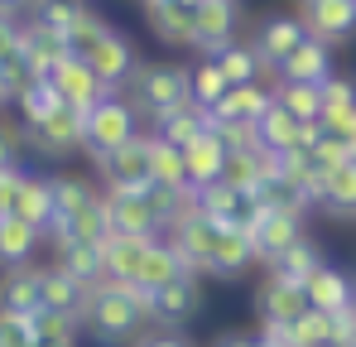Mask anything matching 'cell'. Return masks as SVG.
<instances>
[{
  "instance_id": "obj_1",
  "label": "cell",
  "mask_w": 356,
  "mask_h": 347,
  "mask_svg": "<svg viewBox=\"0 0 356 347\" xmlns=\"http://www.w3.org/2000/svg\"><path fill=\"white\" fill-rule=\"evenodd\" d=\"M145 323H149V294L140 285H125V280H97L92 285L87 314H82V328H92V338L120 347L130 338H140Z\"/></svg>"
},
{
  "instance_id": "obj_2",
  "label": "cell",
  "mask_w": 356,
  "mask_h": 347,
  "mask_svg": "<svg viewBox=\"0 0 356 347\" xmlns=\"http://www.w3.org/2000/svg\"><path fill=\"white\" fill-rule=\"evenodd\" d=\"M130 97H135V111H145L149 121L174 111V107L188 102V68H183V63H169V58L140 63V68L130 72Z\"/></svg>"
},
{
  "instance_id": "obj_3",
  "label": "cell",
  "mask_w": 356,
  "mask_h": 347,
  "mask_svg": "<svg viewBox=\"0 0 356 347\" xmlns=\"http://www.w3.org/2000/svg\"><path fill=\"white\" fill-rule=\"evenodd\" d=\"M140 116L130 102H120L116 92L111 97H102L92 111H82V150L92 155V160H106L111 150L120 145H130L135 135H140V125H135Z\"/></svg>"
},
{
  "instance_id": "obj_4",
  "label": "cell",
  "mask_w": 356,
  "mask_h": 347,
  "mask_svg": "<svg viewBox=\"0 0 356 347\" xmlns=\"http://www.w3.org/2000/svg\"><path fill=\"white\" fill-rule=\"evenodd\" d=\"M245 236H250L255 261L275 265V261H280L294 241H303V217H298V213H275V208H260Z\"/></svg>"
},
{
  "instance_id": "obj_5",
  "label": "cell",
  "mask_w": 356,
  "mask_h": 347,
  "mask_svg": "<svg viewBox=\"0 0 356 347\" xmlns=\"http://www.w3.org/2000/svg\"><path fill=\"white\" fill-rule=\"evenodd\" d=\"M102 198H106L111 236H145V241H154V236L164 231V222L154 217V208H149V198H145V193H130V188H106Z\"/></svg>"
},
{
  "instance_id": "obj_6",
  "label": "cell",
  "mask_w": 356,
  "mask_h": 347,
  "mask_svg": "<svg viewBox=\"0 0 356 347\" xmlns=\"http://www.w3.org/2000/svg\"><path fill=\"white\" fill-rule=\"evenodd\" d=\"M169 246L178 251V261L193 270V275H202L207 270V256H212V236H217V222H207L202 213H197V203L183 213V217H174L169 222Z\"/></svg>"
},
{
  "instance_id": "obj_7",
  "label": "cell",
  "mask_w": 356,
  "mask_h": 347,
  "mask_svg": "<svg viewBox=\"0 0 356 347\" xmlns=\"http://www.w3.org/2000/svg\"><path fill=\"white\" fill-rule=\"evenodd\" d=\"M303 29H308V39H318V44H347L356 34V5L352 0H303Z\"/></svg>"
},
{
  "instance_id": "obj_8",
  "label": "cell",
  "mask_w": 356,
  "mask_h": 347,
  "mask_svg": "<svg viewBox=\"0 0 356 347\" xmlns=\"http://www.w3.org/2000/svg\"><path fill=\"white\" fill-rule=\"evenodd\" d=\"M97 169H102V178H106V188L145 193V188H149V135H135L130 145L111 150L106 160H97Z\"/></svg>"
},
{
  "instance_id": "obj_9",
  "label": "cell",
  "mask_w": 356,
  "mask_h": 347,
  "mask_svg": "<svg viewBox=\"0 0 356 347\" xmlns=\"http://www.w3.org/2000/svg\"><path fill=\"white\" fill-rule=\"evenodd\" d=\"M82 63L92 68V77H97L106 92H116V87H130V72L140 68V63H135V44H130L120 29H111V34H106V39H102V44H97V49H92L87 58H82Z\"/></svg>"
},
{
  "instance_id": "obj_10",
  "label": "cell",
  "mask_w": 356,
  "mask_h": 347,
  "mask_svg": "<svg viewBox=\"0 0 356 347\" xmlns=\"http://www.w3.org/2000/svg\"><path fill=\"white\" fill-rule=\"evenodd\" d=\"M193 203H197V213H202L207 222H217V227H241V231H250L255 213H260V203H255L250 193H236V188H227V183H212V188L193 193Z\"/></svg>"
},
{
  "instance_id": "obj_11",
  "label": "cell",
  "mask_w": 356,
  "mask_h": 347,
  "mask_svg": "<svg viewBox=\"0 0 356 347\" xmlns=\"http://www.w3.org/2000/svg\"><path fill=\"white\" fill-rule=\"evenodd\" d=\"M149 34L169 49H193V29H197V5L193 0H149L145 5Z\"/></svg>"
},
{
  "instance_id": "obj_12",
  "label": "cell",
  "mask_w": 356,
  "mask_h": 347,
  "mask_svg": "<svg viewBox=\"0 0 356 347\" xmlns=\"http://www.w3.org/2000/svg\"><path fill=\"white\" fill-rule=\"evenodd\" d=\"M197 309H202V285H197V275H178V280H169L164 289L149 294V318H154L159 328H183Z\"/></svg>"
},
{
  "instance_id": "obj_13",
  "label": "cell",
  "mask_w": 356,
  "mask_h": 347,
  "mask_svg": "<svg viewBox=\"0 0 356 347\" xmlns=\"http://www.w3.org/2000/svg\"><path fill=\"white\" fill-rule=\"evenodd\" d=\"M24 140L39 155H77L82 150V111L58 107L54 116H44L39 125H24Z\"/></svg>"
},
{
  "instance_id": "obj_14",
  "label": "cell",
  "mask_w": 356,
  "mask_h": 347,
  "mask_svg": "<svg viewBox=\"0 0 356 347\" xmlns=\"http://www.w3.org/2000/svg\"><path fill=\"white\" fill-rule=\"evenodd\" d=\"M303 39H308V29H303V20H298V15H265V20L255 24V39H250V49L260 54V63L280 68V63L294 54Z\"/></svg>"
},
{
  "instance_id": "obj_15",
  "label": "cell",
  "mask_w": 356,
  "mask_h": 347,
  "mask_svg": "<svg viewBox=\"0 0 356 347\" xmlns=\"http://www.w3.org/2000/svg\"><path fill=\"white\" fill-rule=\"evenodd\" d=\"M236 24H241V5L236 0H207L197 5V29H193V49L202 58H212L217 49H227L236 39Z\"/></svg>"
},
{
  "instance_id": "obj_16",
  "label": "cell",
  "mask_w": 356,
  "mask_h": 347,
  "mask_svg": "<svg viewBox=\"0 0 356 347\" xmlns=\"http://www.w3.org/2000/svg\"><path fill=\"white\" fill-rule=\"evenodd\" d=\"M49 82H54V92H58V102L72 107V111H92L102 97H111V92L92 77V68H87L82 58H63L58 68L49 72Z\"/></svg>"
},
{
  "instance_id": "obj_17",
  "label": "cell",
  "mask_w": 356,
  "mask_h": 347,
  "mask_svg": "<svg viewBox=\"0 0 356 347\" xmlns=\"http://www.w3.org/2000/svg\"><path fill=\"white\" fill-rule=\"evenodd\" d=\"M298 314H308V294L294 280H280V275H265L255 289V318L260 323H294Z\"/></svg>"
},
{
  "instance_id": "obj_18",
  "label": "cell",
  "mask_w": 356,
  "mask_h": 347,
  "mask_svg": "<svg viewBox=\"0 0 356 347\" xmlns=\"http://www.w3.org/2000/svg\"><path fill=\"white\" fill-rule=\"evenodd\" d=\"M44 309V265H10L0 275V314H34Z\"/></svg>"
},
{
  "instance_id": "obj_19",
  "label": "cell",
  "mask_w": 356,
  "mask_h": 347,
  "mask_svg": "<svg viewBox=\"0 0 356 347\" xmlns=\"http://www.w3.org/2000/svg\"><path fill=\"white\" fill-rule=\"evenodd\" d=\"M222 164H227V145L217 140L212 125H207L193 145H183V169H188V188H193V193L212 188V183L222 178Z\"/></svg>"
},
{
  "instance_id": "obj_20",
  "label": "cell",
  "mask_w": 356,
  "mask_h": 347,
  "mask_svg": "<svg viewBox=\"0 0 356 347\" xmlns=\"http://www.w3.org/2000/svg\"><path fill=\"white\" fill-rule=\"evenodd\" d=\"M10 213L19 222H29L34 231H49L54 227V188L44 174H19V188H15V203Z\"/></svg>"
},
{
  "instance_id": "obj_21",
  "label": "cell",
  "mask_w": 356,
  "mask_h": 347,
  "mask_svg": "<svg viewBox=\"0 0 356 347\" xmlns=\"http://www.w3.org/2000/svg\"><path fill=\"white\" fill-rule=\"evenodd\" d=\"M19 58L34 68V77H49L63 58H72V54H67V44L54 29H44L39 20H29V24H19Z\"/></svg>"
},
{
  "instance_id": "obj_22",
  "label": "cell",
  "mask_w": 356,
  "mask_h": 347,
  "mask_svg": "<svg viewBox=\"0 0 356 347\" xmlns=\"http://www.w3.org/2000/svg\"><path fill=\"white\" fill-rule=\"evenodd\" d=\"M250 261H255L250 236H245L241 227H217V236H212V256H207V275H217V280H236Z\"/></svg>"
},
{
  "instance_id": "obj_23",
  "label": "cell",
  "mask_w": 356,
  "mask_h": 347,
  "mask_svg": "<svg viewBox=\"0 0 356 347\" xmlns=\"http://www.w3.org/2000/svg\"><path fill=\"white\" fill-rule=\"evenodd\" d=\"M275 72H280V82H313V87H323L332 77V49L318 44V39H303Z\"/></svg>"
},
{
  "instance_id": "obj_24",
  "label": "cell",
  "mask_w": 356,
  "mask_h": 347,
  "mask_svg": "<svg viewBox=\"0 0 356 347\" xmlns=\"http://www.w3.org/2000/svg\"><path fill=\"white\" fill-rule=\"evenodd\" d=\"M270 102H275V92H265L260 82H245V87H232L212 111H207V121L212 125H222V121H241V125H255L260 116L270 111Z\"/></svg>"
},
{
  "instance_id": "obj_25",
  "label": "cell",
  "mask_w": 356,
  "mask_h": 347,
  "mask_svg": "<svg viewBox=\"0 0 356 347\" xmlns=\"http://www.w3.org/2000/svg\"><path fill=\"white\" fill-rule=\"evenodd\" d=\"M87 299H92V285H82V280H77V275H67L63 265H44V309L72 314V318L82 323Z\"/></svg>"
},
{
  "instance_id": "obj_26",
  "label": "cell",
  "mask_w": 356,
  "mask_h": 347,
  "mask_svg": "<svg viewBox=\"0 0 356 347\" xmlns=\"http://www.w3.org/2000/svg\"><path fill=\"white\" fill-rule=\"evenodd\" d=\"M303 294H308V309H318V314H337V309L356 304V285L342 270H332V265L313 270V275L303 280Z\"/></svg>"
},
{
  "instance_id": "obj_27",
  "label": "cell",
  "mask_w": 356,
  "mask_h": 347,
  "mask_svg": "<svg viewBox=\"0 0 356 347\" xmlns=\"http://www.w3.org/2000/svg\"><path fill=\"white\" fill-rule=\"evenodd\" d=\"M159 241V236H154ZM145 236H106L102 241V280H125V285H135V270H140V261H145Z\"/></svg>"
},
{
  "instance_id": "obj_28",
  "label": "cell",
  "mask_w": 356,
  "mask_h": 347,
  "mask_svg": "<svg viewBox=\"0 0 356 347\" xmlns=\"http://www.w3.org/2000/svg\"><path fill=\"white\" fill-rule=\"evenodd\" d=\"M63 236H77V241H106L111 236V217H106V198L97 193L87 208H77L67 222H54L44 231V241H63Z\"/></svg>"
},
{
  "instance_id": "obj_29",
  "label": "cell",
  "mask_w": 356,
  "mask_h": 347,
  "mask_svg": "<svg viewBox=\"0 0 356 347\" xmlns=\"http://www.w3.org/2000/svg\"><path fill=\"white\" fill-rule=\"evenodd\" d=\"M178 275H193V270L178 261V251L169 241H149V246H145V261H140V270H135V285L145 289V294H154V289H164L169 280H178Z\"/></svg>"
},
{
  "instance_id": "obj_30",
  "label": "cell",
  "mask_w": 356,
  "mask_h": 347,
  "mask_svg": "<svg viewBox=\"0 0 356 347\" xmlns=\"http://www.w3.org/2000/svg\"><path fill=\"white\" fill-rule=\"evenodd\" d=\"M54 251H58V261L67 275H77L82 285H97L102 280V241H77V236H63L54 241Z\"/></svg>"
},
{
  "instance_id": "obj_31",
  "label": "cell",
  "mask_w": 356,
  "mask_h": 347,
  "mask_svg": "<svg viewBox=\"0 0 356 347\" xmlns=\"http://www.w3.org/2000/svg\"><path fill=\"white\" fill-rule=\"evenodd\" d=\"M212 121H207V111L202 107H193V102H183V107H174V111H164V116H154V135L159 140H169V145H193L202 130H207Z\"/></svg>"
},
{
  "instance_id": "obj_32",
  "label": "cell",
  "mask_w": 356,
  "mask_h": 347,
  "mask_svg": "<svg viewBox=\"0 0 356 347\" xmlns=\"http://www.w3.org/2000/svg\"><path fill=\"white\" fill-rule=\"evenodd\" d=\"M318 208L327 213H356V160L337 164V169H323V183H318Z\"/></svg>"
},
{
  "instance_id": "obj_33",
  "label": "cell",
  "mask_w": 356,
  "mask_h": 347,
  "mask_svg": "<svg viewBox=\"0 0 356 347\" xmlns=\"http://www.w3.org/2000/svg\"><path fill=\"white\" fill-rule=\"evenodd\" d=\"M44 241V231H34L29 222H19L15 213H5L0 217V265L10 270V265H29V256H34V246Z\"/></svg>"
},
{
  "instance_id": "obj_34",
  "label": "cell",
  "mask_w": 356,
  "mask_h": 347,
  "mask_svg": "<svg viewBox=\"0 0 356 347\" xmlns=\"http://www.w3.org/2000/svg\"><path fill=\"white\" fill-rule=\"evenodd\" d=\"M265 174H270L265 169V145H255V150H232L217 183H227V188H236V193H255Z\"/></svg>"
},
{
  "instance_id": "obj_35",
  "label": "cell",
  "mask_w": 356,
  "mask_h": 347,
  "mask_svg": "<svg viewBox=\"0 0 356 347\" xmlns=\"http://www.w3.org/2000/svg\"><path fill=\"white\" fill-rule=\"evenodd\" d=\"M227 92H232V82L222 77L217 58H202V63H193V68H188V102H193V107L212 111V107H217Z\"/></svg>"
},
{
  "instance_id": "obj_36",
  "label": "cell",
  "mask_w": 356,
  "mask_h": 347,
  "mask_svg": "<svg viewBox=\"0 0 356 347\" xmlns=\"http://www.w3.org/2000/svg\"><path fill=\"white\" fill-rule=\"evenodd\" d=\"M149 183H164V188H188V169H183V150L149 135ZM193 193V188H188Z\"/></svg>"
},
{
  "instance_id": "obj_37",
  "label": "cell",
  "mask_w": 356,
  "mask_h": 347,
  "mask_svg": "<svg viewBox=\"0 0 356 347\" xmlns=\"http://www.w3.org/2000/svg\"><path fill=\"white\" fill-rule=\"evenodd\" d=\"M49 188H54V222H67L77 208H87L97 198L92 178H82V174H54Z\"/></svg>"
},
{
  "instance_id": "obj_38",
  "label": "cell",
  "mask_w": 356,
  "mask_h": 347,
  "mask_svg": "<svg viewBox=\"0 0 356 347\" xmlns=\"http://www.w3.org/2000/svg\"><path fill=\"white\" fill-rule=\"evenodd\" d=\"M318 92H323V116H318V125L332 130V125H342V121L356 111V82L352 77H337V72H332Z\"/></svg>"
},
{
  "instance_id": "obj_39",
  "label": "cell",
  "mask_w": 356,
  "mask_h": 347,
  "mask_svg": "<svg viewBox=\"0 0 356 347\" xmlns=\"http://www.w3.org/2000/svg\"><path fill=\"white\" fill-rule=\"evenodd\" d=\"M313 270H323V251H318L308 236H303V241H294V246H289V251H284V256L270 265V275H280V280H294V285H303Z\"/></svg>"
},
{
  "instance_id": "obj_40",
  "label": "cell",
  "mask_w": 356,
  "mask_h": 347,
  "mask_svg": "<svg viewBox=\"0 0 356 347\" xmlns=\"http://www.w3.org/2000/svg\"><path fill=\"white\" fill-rule=\"evenodd\" d=\"M106 34H111V24H106L92 5H82V15H77V20H72V29L63 34V44H67V54H72V58H87L102 39H106Z\"/></svg>"
},
{
  "instance_id": "obj_41",
  "label": "cell",
  "mask_w": 356,
  "mask_h": 347,
  "mask_svg": "<svg viewBox=\"0 0 356 347\" xmlns=\"http://www.w3.org/2000/svg\"><path fill=\"white\" fill-rule=\"evenodd\" d=\"M275 102L294 116V121H303V125L323 116V92H318L313 82H280V87H275Z\"/></svg>"
},
{
  "instance_id": "obj_42",
  "label": "cell",
  "mask_w": 356,
  "mask_h": 347,
  "mask_svg": "<svg viewBox=\"0 0 356 347\" xmlns=\"http://www.w3.org/2000/svg\"><path fill=\"white\" fill-rule=\"evenodd\" d=\"M217 68H222V77L232 82V87H245V82H255V72H260V54L250 49V44H227V49H217Z\"/></svg>"
},
{
  "instance_id": "obj_43",
  "label": "cell",
  "mask_w": 356,
  "mask_h": 347,
  "mask_svg": "<svg viewBox=\"0 0 356 347\" xmlns=\"http://www.w3.org/2000/svg\"><path fill=\"white\" fill-rule=\"evenodd\" d=\"M15 107H19V121H24V125H39L44 116L58 111L63 102H58V92H54V82H49V77H34V82L15 97Z\"/></svg>"
},
{
  "instance_id": "obj_44",
  "label": "cell",
  "mask_w": 356,
  "mask_h": 347,
  "mask_svg": "<svg viewBox=\"0 0 356 347\" xmlns=\"http://www.w3.org/2000/svg\"><path fill=\"white\" fill-rule=\"evenodd\" d=\"M250 198H255L260 208H275V213H298V217H303V208H308V198L298 193L294 183H284L280 174H265V178H260V188H255Z\"/></svg>"
},
{
  "instance_id": "obj_45",
  "label": "cell",
  "mask_w": 356,
  "mask_h": 347,
  "mask_svg": "<svg viewBox=\"0 0 356 347\" xmlns=\"http://www.w3.org/2000/svg\"><path fill=\"white\" fill-rule=\"evenodd\" d=\"M77 15H82V0H39V5H34V20H39L44 29H54L58 39L72 29Z\"/></svg>"
},
{
  "instance_id": "obj_46",
  "label": "cell",
  "mask_w": 356,
  "mask_h": 347,
  "mask_svg": "<svg viewBox=\"0 0 356 347\" xmlns=\"http://www.w3.org/2000/svg\"><path fill=\"white\" fill-rule=\"evenodd\" d=\"M77 318L72 314H58V309H34L29 314V333L34 338H77Z\"/></svg>"
},
{
  "instance_id": "obj_47",
  "label": "cell",
  "mask_w": 356,
  "mask_h": 347,
  "mask_svg": "<svg viewBox=\"0 0 356 347\" xmlns=\"http://www.w3.org/2000/svg\"><path fill=\"white\" fill-rule=\"evenodd\" d=\"M29 82H34V68L19 58V49H15L10 58H0V92H5V102H15Z\"/></svg>"
},
{
  "instance_id": "obj_48",
  "label": "cell",
  "mask_w": 356,
  "mask_h": 347,
  "mask_svg": "<svg viewBox=\"0 0 356 347\" xmlns=\"http://www.w3.org/2000/svg\"><path fill=\"white\" fill-rule=\"evenodd\" d=\"M308 155H313V164H318V169H337V164H347V160H352V155H347V145H342L332 130H323V125H318V140H313V150H308Z\"/></svg>"
},
{
  "instance_id": "obj_49",
  "label": "cell",
  "mask_w": 356,
  "mask_h": 347,
  "mask_svg": "<svg viewBox=\"0 0 356 347\" xmlns=\"http://www.w3.org/2000/svg\"><path fill=\"white\" fill-rule=\"evenodd\" d=\"M212 130H217V140L227 145V155H232V150H255V145H260L255 125H241V121H222V125H212Z\"/></svg>"
},
{
  "instance_id": "obj_50",
  "label": "cell",
  "mask_w": 356,
  "mask_h": 347,
  "mask_svg": "<svg viewBox=\"0 0 356 347\" xmlns=\"http://www.w3.org/2000/svg\"><path fill=\"white\" fill-rule=\"evenodd\" d=\"M0 347H34V333H29L24 314H0Z\"/></svg>"
},
{
  "instance_id": "obj_51",
  "label": "cell",
  "mask_w": 356,
  "mask_h": 347,
  "mask_svg": "<svg viewBox=\"0 0 356 347\" xmlns=\"http://www.w3.org/2000/svg\"><path fill=\"white\" fill-rule=\"evenodd\" d=\"M15 188H19V169H15V164H0V217L10 213V203H15Z\"/></svg>"
},
{
  "instance_id": "obj_52",
  "label": "cell",
  "mask_w": 356,
  "mask_h": 347,
  "mask_svg": "<svg viewBox=\"0 0 356 347\" xmlns=\"http://www.w3.org/2000/svg\"><path fill=\"white\" fill-rule=\"evenodd\" d=\"M140 347H193L178 328H159V333H149V338H140Z\"/></svg>"
},
{
  "instance_id": "obj_53",
  "label": "cell",
  "mask_w": 356,
  "mask_h": 347,
  "mask_svg": "<svg viewBox=\"0 0 356 347\" xmlns=\"http://www.w3.org/2000/svg\"><path fill=\"white\" fill-rule=\"evenodd\" d=\"M15 49H19V24L10 15H0V58H10Z\"/></svg>"
},
{
  "instance_id": "obj_54",
  "label": "cell",
  "mask_w": 356,
  "mask_h": 347,
  "mask_svg": "<svg viewBox=\"0 0 356 347\" xmlns=\"http://www.w3.org/2000/svg\"><path fill=\"white\" fill-rule=\"evenodd\" d=\"M19 130H10V125H0V164H15V150H19Z\"/></svg>"
},
{
  "instance_id": "obj_55",
  "label": "cell",
  "mask_w": 356,
  "mask_h": 347,
  "mask_svg": "<svg viewBox=\"0 0 356 347\" xmlns=\"http://www.w3.org/2000/svg\"><path fill=\"white\" fill-rule=\"evenodd\" d=\"M323 130H327V125H323ZM332 135H337V140L347 145V155H352V160H356V111L347 116L342 125H332Z\"/></svg>"
},
{
  "instance_id": "obj_56",
  "label": "cell",
  "mask_w": 356,
  "mask_h": 347,
  "mask_svg": "<svg viewBox=\"0 0 356 347\" xmlns=\"http://www.w3.org/2000/svg\"><path fill=\"white\" fill-rule=\"evenodd\" d=\"M217 347H275L270 338H250V333H227V338H217Z\"/></svg>"
},
{
  "instance_id": "obj_57",
  "label": "cell",
  "mask_w": 356,
  "mask_h": 347,
  "mask_svg": "<svg viewBox=\"0 0 356 347\" xmlns=\"http://www.w3.org/2000/svg\"><path fill=\"white\" fill-rule=\"evenodd\" d=\"M24 5H39V0H0V15H10V20H15Z\"/></svg>"
},
{
  "instance_id": "obj_58",
  "label": "cell",
  "mask_w": 356,
  "mask_h": 347,
  "mask_svg": "<svg viewBox=\"0 0 356 347\" xmlns=\"http://www.w3.org/2000/svg\"><path fill=\"white\" fill-rule=\"evenodd\" d=\"M34 347H77V338H34Z\"/></svg>"
},
{
  "instance_id": "obj_59",
  "label": "cell",
  "mask_w": 356,
  "mask_h": 347,
  "mask_svg": "<svg viewBox=\"0 0 356 347\" xmlns=\"http://www.w3.org/2000/svg\"><path fill=\"white\" fill-rule=\"evenodd\" d=\"M193 5H207V0H193Z\"/></svg>"
},
{
  "instance_id": "obj_60",
  "label": "cell",
  "mask_w": 356,
  "mask_h": 347,
  "mask_svg": "<svg viewBox=\"0 0 356 347\" xmlns=\"http://www.w3.org/2000/svg\"><path fill=\"white\" fill-rule=\"evenodd\" d=\"M0 102H5V92H0Z\"/></svg>"
},
{
  "instance_id": "obj_61",
  "label": "cell",
  "mask_w": 356,
  "mask_h": 347,
  "mask_svg": "<svg viewBox=\"0 0 356 347\" xmlns=\"http://www.w3.org/2000/svg\"><path fill=\"white\" fill-rule=\"evenodd\" d=\"M140 5H149V0H140Z\"/></svg>"
},
{
  "instance_id": "obj_62",
  "label": "cell",
  "mask_w": 356,
  "mask_h": 347,
  "mask_svg": "<svg viewBox=\"0 0 356 347\" xmlns=\"http://www.w3.org/2000/svg\"><path fill=\"white\" fill-rule=\"evenodd\" d=\"M352 5H356V0H352Z\"/></svg>"
}]
</instances>
